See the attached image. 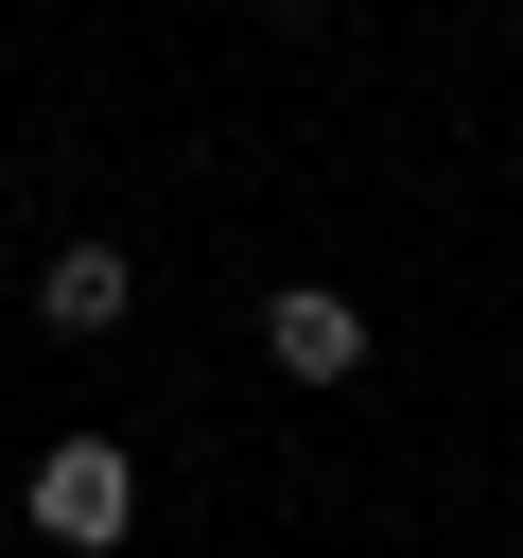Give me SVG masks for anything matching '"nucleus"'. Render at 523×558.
<instances>
[{
    "instance_id": "nucleus-2",
    "label": "nucleus",
    "mask_w": 523,
    "mask_h": 558,
    "mask_svg": "<svg viewBox=\"0 0 523 558\" xmlns=\"http://www.w3.org/2000/svg\"><path fill=\"white\" fill-rule=\"evenodd\" d=\"M262 366H279V384H366V296L279 279V296H262Z\"/></svg>"
},
{
    "instance_id": "nucleus-1",
    "label": "nucleus",
    "mask_w": 523,
    "mask_h": 558,
    "mask_svg": "<svg viewBox=\"0 0 523 558\" xmlns=\"http://www.w3.org/2000/svg\"><path fill=\"white\" fill-rule=\"evenodd\" d=\"M122 523H139V453H122V436H52V453H35V541L105 558Z\"/></svg>"
},
{
    "instance_id": "nucleus-3",
    "label": "nucleus",
    "mask_w": 523,
    "mask_h": 558,
    "mask_svg": "<svg viewBox=\"0 0 523 558\" xmlns=\"http://www.w3.org/2000/svg\"><path fill=\"white\" fill-rule=\"evenodd\" d=\"M122 314H139V262H122V244H52V262H35V331L87 349V331H122Z\"/></svg>"
}]
</instances>
